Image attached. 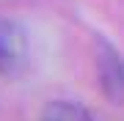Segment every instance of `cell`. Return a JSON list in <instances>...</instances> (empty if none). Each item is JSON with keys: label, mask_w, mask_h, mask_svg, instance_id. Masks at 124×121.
Masks as SVG:
<instances>
[{"label": "cell", "mask_w": 124, "mask_h": 121, "mask_svg": "<svg viewBox=\"0 0 124 121\" xmlns=\"http://www.w3.org/2000/svg\"><path fill=\"white\" fill-rule=\"evenodd\" d=\"M39 121H94L88 107H83L75 99H53L39 113Z\"/></svg>", "instance_id": "3"}, {"label": "cell", "mask_w": 124, "mask_h": 121, "mask_svg": "<svg viewBox=\"0 0 124 121\" xmlns=\"http://www.w3.org/2000/svg\"><path fill=\"white\" fill-rule=\"evenodd\" d=\"M97 80L110 102H124V61L105 39H97Z\"/></svg>", "instance_id": "2"}, {"label": "cell", "mask_w": 124, "mask_h": 121, "mask_svg": "<svg viewBox=\"0 0 124 121\" xmlns=\"http://www.w3.org/2000/svg\"><path fill=\"white\" fill-rule=\"evenodd\" d=\"M31 61L28 30L17 19L0 17V77H19Z\"/></svg>", "instance_id": "1"}]
</instances>
